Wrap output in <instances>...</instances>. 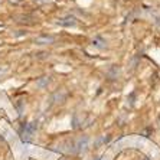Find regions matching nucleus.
Segmentation results:
<instances>
[{
	"instance_id": "obj_3",
	"label": "nucleus",
	"mask_w": 160,
	"mask_h": 160,
	"mask_svg": "<svg viewBox=\"0 0 160 160\" xmlns=\"http://www.w3.org/2000/svg\"><path fill=\"white\" fill-rule=\"evenodd\" d=\"M33 130H35V126H30V124H26V126L23 127V137H25V140H28L29 138V136L32 133H33Z\"/></svg>"
},
{
	"instance_id": "obj_5",
	"label": "nucleus",
	"mask_w": 160,
	"mask_h": 160,
	"mask_svg": "<svg viewBox=\"0 0 160 160\" xmlns=\"http://www.w3.org/2000/svg\"><path fill=\"white\" fill-rule=\"evenodd\" d=\"M48 82H49L48 78H43V79H41V81H38L36 85L38 87H45V85H48Z\"/></svg>"
},
{
	"instance_id": "obj_4",
	"label": "nucleus",
	"mask_w": 160,
	"mask_h": 160,
	"mask_svg": "<svg viewBox=\"0 0 160 160\" xmlns=\"http://www.w3.org/2000/svg\"><path fill=\"white\" fill-rule=\"evenodd\" d=\"M92 45H94V46H97V48H100V49L105 48V42H104V39H102V38H100V36L94 38V39H92Z\"/></svg>"
},
{
	"instance_id": "obj_2",
	"label": "nucleus",
	"mask_w": 160,
	"mask_h": 160,
	"mask_svg": "<svg viewBox=\"0 0 160 160\" xmlns=\"http://www.w3.org/2000/svg\"><path fill=\"white\" fill-rule=\"evenodd\" d=\"M55 41V38L53 36H39L35 39V43L38 45H45V43H52Z\"/></svg>"
},
{
	"instance_id": "obj_1",
	"label": "nucleus",
	"mask_w": 160,
	"mask_h": 160,
	"mask_svg": "<svg viewBox=\"0 0 160 160\" xmlns=\"http://www.w3.org/2000/svg\"><path fill=\"white\" fill-rule=\"evenodd\" d=\"M56 23H58L59 26H63V28H71V26H75V25H77V19H75L74 16L68 15V16H65V18L58 19Z\"/></svg>"
},
{
	"instance_id": "obj_6",
	"label": "nucleus",
	"mask_w": 160,
	"mask_h": 160,
	"mask_svg": "<svg viewBox=\"0 0 160 160\" xmlns=\"http://www.w3.org/2000/svg\"><path fill=\"white\" fill-rule=\"evenodd\" d=\"M144 160H149V159H144Z\"/></svg>"
}]
</instances>
